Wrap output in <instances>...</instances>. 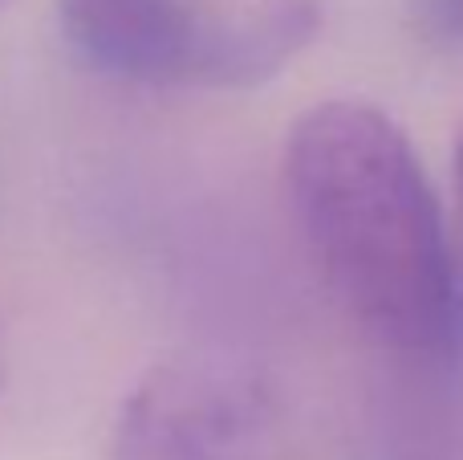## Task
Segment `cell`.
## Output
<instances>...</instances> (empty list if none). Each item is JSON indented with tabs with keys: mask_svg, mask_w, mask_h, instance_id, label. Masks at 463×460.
Segmentation results:
<instances>
[{
	"mask_svg": "<svg viewBox=\"0 0 463 460\" xmlns=\"http://www.w3.org/2000/svg\"><path fill=\"white\" fill-rule=\"evenodd\" d=\"M285 192L321 282L362 334L411 359L456 355L463 302L443 212L383 106H309L285 139Z\"/></svg>",
	"mask_w": 463,
	"mask_h": 460,
	"instance_id": "1",
	"label": "cell"
},
{
	"mask_svg": "<svg viewBox=\"0 0 463 460\" xmlns=\"http://www.w3.org/2000/svg\"><path fill=\"white\" fill-rule=\"evenodd\" d=\"M321 29V0H57V33L86 70L127 86L248 90Z\"/></svg>",
	"mask_w": 463,
	"mask_h": 460,
	"instance_id": "2",
	"label": "cell"
},
{
	"mask_svg": "<svg viewBox=\"0 0 463 460\" xmlns=\"http://www.w3.org/2000/svg\"><path fill=\"white\" fill-rule=\"evenodd\" d=\"M5 371H8V339H5V322H0V383H5Z\"/></svg>",
	"mask_w": 463,
	"mask_h": 460,
	"instance_id": "6",
	"label": "cell"
},
{
	"mask_svg": "<svg viewBox=\"0 0 463 460\" xmlns=\"http://www.w3.org/2000/svg\"><path fill=\"white\" fill-rule=\"evenodd\" d=\"M451 184H456V220H459V253H463V127L456 135V155H451Z\"/></svg>",
	"mask_w": 463,
	"mask_h": 460,
	"instance_id": "5",
	"label": "cell"
},
{
	"mask_svg": "<svg viewBox=\"0 0 463 460\" xmlns=\"http://www.w3.org/2000/svg\"><path fill=\"white\" fill-rule=\"evenodd\" d=\"M5 5H8V0H0V8H5Z\"/></svg>",
	"mask_w": 463,
	"mask_h": 460,
	"instance_id": "7",
	"label": "cell"
},
{
	"mask_svg": "<svg viewBox=\"0 0 463 460\" xmlns=\"http://www.w3.org/2000/svg\"><path fill=\"white\" fill-rule=\"evenodd\" d=\"M415 16L431 37L463 45V0H415Z\"/></svg>",
	"mask_w": 463,
	"mask_h": 460,
	"instance_id": "4",
	"label": "cell"
},
{
	"mask_svg": "<svg viewBox=\"0 0 463 460\" xmlns=\"http://www.w3.org/2000/svg\"><path fill=\"white\" fill-rule=\"evenodd\" d=\"M110 460H313L280 391L208 355L138 375L110 432Z\"/></svg>",
	"mask_w": 463,
	"mask_h": 460,
	"instance_id": "3",
	"label": "cell"
}]
</instances>
